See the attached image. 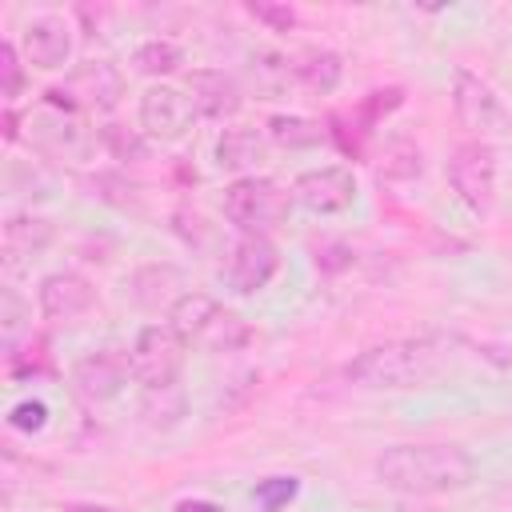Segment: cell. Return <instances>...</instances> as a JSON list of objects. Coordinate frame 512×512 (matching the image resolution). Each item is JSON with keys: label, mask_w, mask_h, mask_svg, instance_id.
<instances>
[{"label": "cell", "mask_w": 512, "mask_h": 512, "mask_svg": "<svg viewBox=\"0 0 512 512\" xmlns=\"http://www.w3.org/2000/svg\"><path fill=\"white\" fill-rule=\"evenodd\" d=\"M372 472L388 492H400L408 500H424V496L468 488L476 480V460L464 444H448V440L392 444L376 456Z\"/></svg>", "instance_id": "cell-1"}, {"label": "cell", "mask_w": 512, "mask_h": 512, "mask_svg": "<svg viewBox=\"0 0 512 512\" xmlns=\"http://www.w3.org/2000/svg\"><path fill=\"white\" fill-rule=\"evenodd\" d=\"M444 360V344L436 336H420V340H388V344H372L364 348L344 376L356 388L368 392H400V388H416L424 384Z\"/></svg>", "instance_id": "cell-2"}, {"label": "cell", "mask_w": 512, "mask_h": 512, "mask_svg": "<svg viewBox=\"0 0 512 512\" xmlns=\"http://www.w3.org/2000/svg\"><path fill=\"white\" fill-rule=\"evenodd\" d=\"M168 328L184 340V348H200V352H236L252 336L248 324L208 292H184L168 308Z\"/></svg>", "instance_id": "cell-3"}, {"label": "cell", "mask_w": 512, "mask_h": 512, "mask_svg": "<svg viewBox=\"0 0 512 512\" xmlns=\"http://www.w3.org/2000/svg\"><path fill=\"white\" fill-rule=\"evenodd\" d=\"M120 96H124L120 68L108 60H84L64 76V84L44 92V104L80 116V112H112L120 104Z\"/></svg>", "instance_id": "cell-4"}, {"label": "cell", "mask_w": 512, "mask_h": 512, "mask_svg": "<svg viewBox=\"0 0 512 512\" xmlns=\"http://www.w3.org/2000/svg\"><path fill=\"white\" fill-rule=\"evenodd\" d=\"M284 212H288V196L268 176H236L224 188V216L244 236H264L284 220Z\"/></svg>", "instance_id": "cell-5"}, {"label": "cell", "mask_w": 512, "mask_h": 512, "mask_svg": "<svg viewBox=\"0 0 512 512\" xmlns=\"http://www.w3.org/2000/svg\"><path fill=\"white\" fill-rule=\"evenodd\" d=\"M452 108H456L460 128H468L472 140H492L512 128V112L504 108L496 88L468 68H456L452 76Z\"/></svg>", "instance_id": "cell-6"}, {"label": "cell", "mask_w": 512, "mask_h": 512, "mask_svg": "<svg viewBox=\"0 0 512 512\" xmlns=\"http://www.w3.org/2000/svg\"><path fill=\"white\" fill-rule=\"evenodd\" d=\"M448 184L464 208L484 216L496 200V152L488 140H464L448 152Z\"/></svg>", "instance_id": "cell-7"}, {"label": "cell", "mask_w": 512, "mask_h": 512, "mask_svg": "<svg viewBox=\"0 0 512 512\" xmlns=\"http://www.w3.org/2000/svg\"><path fill=\"white\" fill-rule=\"evenodd\" d=\"M180 368H184V340L168 324L140 328V336L132 344L136 380L144 388H168V384H180Z\"/></svg>", "instance_id": "cell-8"}, {"label": "cell", "mask_w": 512, "mask_h": 512, "mask_svg": "<svg viewBox=\"0 0 512 512\" xmlns=\"http://www.w3.org/2000/svg\"><path fill=\"white\" fill-rule=\"evenodd\" d=\"M292 200L312 212V216H336L348 212L356 204V176L340 164H324V168H308L296 176L292 184Z\"/></svg>", "instance_id": "cell-9"}, {"label": "cell", "mask_w": 512, "mask_h": 512, "mask_svg": "<svg viewBox=\"0 0 512 512\" xmlns=\"http://www.w3.org/2000/svg\"><path fill=\"white\" fill-rule=\"evenodd\" d=\"M132 376H136L132 372V352H124V348H96V352H88L72 364V388L88 404H104V400L120 396Z\"/></svg>", "instance_id": "cell-10"}, {"label": "cell", "mask_w": 512, "mask_h": 512, "mask_svg": "<svg viewBox=\"0 0 512 512\" xmlns=\"http://www.w3.org/2000/svg\"><path fill=\"white\" fill-rule=\"evenodd\" d=\"M280 272V248L268 240V236H240L232 248H228V260L220 268L224 284L240 296H252L260 292L272 276Z\"/></svg>", "instance_id": "cell-11"}, {"label": "cell", "mask_w": 512, "mask_h": 512, "mask_svg": "<svg viewBox=\"0 0 512 512\" xmlns=\"http://www.w3.org/2000/svg\"><path fill=\"white\" fill-rule=\"evenodd\" d=\"M196 116L200 112L192 108L188 92L176 84H152L140 96V128L152 140H180L196 124Z\"/></svg>", "instance_id": "cell-12"}, {"label": "cell", "mask_w": 512, "mask_h": 512, "mask_svg": "<svg viewBox=\"0 0 512 512\" xmlns=\"http://www.w3.org/2000/svg\"><path fill=\"white\" fill-rule=\"evenodd\" d=\"M36 300H40V312L44 320L52 324H68L76 316H84L92 304H96V288L80 276V272H48L36 288Z\"/></svg>", "instance_id": "cell-13"}, {"label": "cell", "mask_w": 512, "mask_h": 512, "mask_svg": "<svg viewBox=\"0 0 512 512\" xmlns=\"http://www.w3.org/2000/svg\"><path fill=\"white\" fill-rule=\"evenodd\" d=\"M20 56L40 68V72H56L68 64L72 56V28L64 16H36L24 36H20Z\"/></svg>", "instance_id": "cell-14"}, {"label": "cell", "mask_w": 512, "mask_h": 512, "mask_svg": "<svg viewBox=\"0 0 512 512\" xmlns=\"http://www.w3.org/2000/svg\"><path fill=\"white\" fill-rule=\"evenodd\" d=\"M184 92H188L192 108H196L200 116H208V120L236 116L240 104H244L240 84H236L228 72H220V68H196V72H188V76H184Z\"/></svg>", "instance_id": "cell-15"}, {"label": "cell", "mask_w": 512, "mask_h": 512, "mask_svg": "<svg viewBox=\"0 0 512 512\" xmlns=\"http://www.w3.org/2000/svg\"><path fill=\"white\" fill-rule=\"evenodd\" d=\"M268 152V136L256 132V128H224L220 140H216V164L228 168V172H244V168H256Z\"/></svg>", "instance_id": "cell-16"}, {"label": "cell", "mask_w": 512, "mask_h": 512, "mask_svg": "<svg viewBox=\"0 0 512 512\" xmlns=\"http://www.w3.org/2000/svg\"><path fill=\"white\" fill-rule=\"evenodd\" d=\"M292 72H296V84L304 92H316V96H328L340 76H344V64L336 52L328 48H304L300 56H292Z\"/></svg>", "instance_id": "cell-17"}, {"label": "cell", "mask_w": 512, "mask_h": 512, "mask_svg": "<svg viewBox=\"0 0 512 512\" xmlns=\"http://www.w3.org/2000/svg\"><path fill=\"white\" fill-rule=\"evenodd\" d=\"M52 244V224L44 216H12L4 224V256L8 260H32Z\"/></svg>", "instance_id": "cell-18"}, {"label": "cell", "mask_w": 512, "mask_h": 512, "mask_svg": "<svg viewBox=\"0 0 512 512\" xmlns=\"http://www.w3.org/2000/svg\"><path fill=\"white\" fill-rule=\"evenodd\" d=\"M248 76H252V88L260 96H280L288 84H296V72H292V56L276 52V48H256L248 56Z\"/></svg>", "instance_id": "cell-19"}, {"label": "cell", "mask_w": 512, "mask_h": 512, "mask_svg": "<svg viewBox=\"0 0 512 512\" xmlns=\"http://www.w3.org/2000/svg\"><path fill=\"white\" fill-rule=\"evenodd\" d=\"M324 136H328V128L308 116H272L268 120V140L280 148H312Z\"/></svg>", "instance_id": "cell-20"}, {"label": "cell", "mask_w": 512, "mask_h": 512, "mask_svg": "<svg viewBox=\"0 0 512 512\" xmlns=\"http://www.w3.org/2000/svg\"><path fill=\"white\" fill-rule=\"evenodd\" d=\"M140 416H144L152 428H172V424L184 416V388H180V384H168V388H144Z\"/></svg>", "instance_id": "cell-21"}, {"label": "cell", "mask_w": 512, "mask_h": 512, "mask_svg": "<svg viewBox=\"0 0 512 512\" xmlns=\"http://www.w3.org/2000/svg\"><path fill=\"white\" fill-rule=\"evenodd\" d=\"M132 64H136V72H144V76H172L180 64H184V52L172 44V40H144L136 52H132Z\"/></svg>", "instance_id": "cell-22"}, {"label": "cell", "mask_w": 512, "mask_h": 512, "mask_svg": "<svg viewBox=\"0 0 512 512\" xmlns=\"http://www.w3.org/2000/svg\"><path fill=\"white\" fill-rule=\"evenodd\" d=\"M300 492V480L296 476H268L252 488V500L260 504V512H284Z\"/></svg>", "instance_id": "cell-23"}, {"label": "cell", "mask_w": 512, "mask_h": 512, "mask_svg": "<svg viewBox=\"0 0 512 512\" xmlns=\"http://www.w3.org/2000/svg\"><path fill=\"white\" fill-rule=\"evenodd\" d=\"M24 56H20V48L12 44V40H4L0 44V96L12 104L20 92H24V64H20Z\"/></svg>", "instance_id": "cell-24"}, {"label": "cell", "mask_w": 512, "mask_h": 512, "mask_svg": "<svg viewBox=\"0 0 512 512\" xmlns=\"http://www.w3.org/2000/svg\"><path fill=\"white\" fill-rule=\"evenodd\" d=\"M404 104V92L400 88H376V92H368L364 100H360V124H364V132H368V124H376V120H384L388 112H396Z\"/></svg>", "instance_id": "cell-25"}, {"label": "cell", "mask_w": 512, "mask_h": 512, "mask_svg": "<svg viewBox=\"0 0 512 512\" xmlns=\"http://www.w3.org/2000/svg\"><path fill=\"white\" fill-rule=\"evenodd\" d=\"M8 424H12L16 432H40V428L48 424V404H44V400H20V404H12Z\"/></svg>", "instance_id": "cell-26"}, {"label": "cell", "mask_w": 512, "mask_h": 512, "mask_svg": "<svg viewBox=\"0 0 512 512\" xmlns=\"http://www.w3.org/2000/svg\"><path fill=\"white\" fill-rule=\"evenodd\" d=\"M248 16H256V20L268 24L272 32H288V28L296 24V12H292L288 4H264V0H256V4H248Z\"/></svg>", "instance_id": "cell-27"}, {"label": "cell", "mask_w": 512, "mask_h": 512, "mask_svg": "<svg viewBox=\"0 0 512 512\" xmlns=\"http://www.w3.org/2000/svg\"><path fill=\"white\" fill-rule=\"evenodd\" d=\"M0 304H4V312H0V320H4V336H16L20 324H24V300H20L12 288H4Z\"/></svg>", "instance_id": "cell-28"}, {"label": "cell", "mask_w": 512, "mask_h": 512, "mask_svg": "<svg viewBox=\"0 0 512 512\" xmlns=\"http://www.w3.org/2000/svg\"><path fill=\"white\" fill-rule=\"evenodd\" d=\"M116 128H120V124H108V128H104V136L116 144V156H140V152H144L140 140H136V136H124V132H116Z\"/></svg>", "instance_id": "cell-29"}, {"label": "cell", "mask_w": 512, "mask_h": 512, "mask_svg": "<svg viewBox=\"0 0 512 512\" xmlns=\"http://www.w3.org/2000/svg\"><path fill=\"white\" fill-rule=\"evenodd\" d=\"M172 512H224V508L212 504V500H180Z\"/></svg>", "instance_id": "cell-30"}, {"label": "cell", "mask_w": 512, "mask_h": 512, "mask_svg": "<svg viewBox=\"0 0 512 512\" xmlns=\"http://www.w3.org/2000/svg\"><path fill=\"white\" fill-rule=\"evenodd\" d=\"M64 512H120V508H108V504H84V500H72V504H64Z\"/></svg>", "instance_id": "cell-31"}, {"label": "cell", "mask_w": 512, "mask_h": 512, "mask_svg": "<svg viewBox=\"0 0 512 512\" xmlns=\"http://www.w3.org/2000/svg\"><path fill=\"white\" fill-rule=\"evenodd\" d=\"M396 512H440V508H432V504H424V500H404Z\"/></svg>", "instance_id": "cell-32"}]
</instances>
